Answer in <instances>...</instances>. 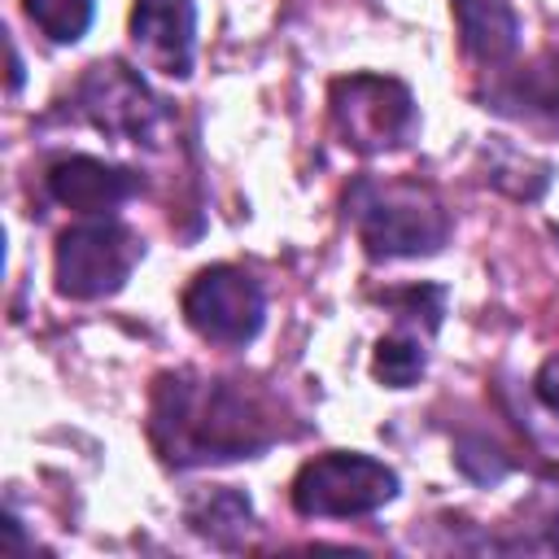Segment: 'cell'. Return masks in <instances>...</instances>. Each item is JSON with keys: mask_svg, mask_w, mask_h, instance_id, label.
Instances as JSON below:
<instances>
[{"mask_svg": "<svg viewBox=\"0 0 559 559\" xmlns=\"http://www.w3.org/2000/svg\"><path fill=\"white\" fill-rule=\"evenodd\" d=\"M275 406L245 380L162 371L148 393V441L166 467L258 459L280 441Z\"/></svg>", "mask_w": 559, "mask_h": 559, "instance_id": "1", "label": "cell"}, {"mask_svg": "<svg viewBox=\"0 0 559 559\" xmlns=\"http://www.w3.org/2000/svg\"><path fill=\"white\" fill-rule=\"evenodd\" d=\"M345 214L371 262L432 258L450 240V214L432 188L411 179H354L345 192Z\"/></svg>", "mask_w": 559, "mask_h": 559, "instance_id": "2", "label": "cell"}, {"mask_svg": "<svg viewBox=\"0 0 559 559\" xmlns=\"http://www.w3.org/2000/svg\"><path fill=\"white\" fill-rule=\"evenodd\" d=\"M328 118L336 140L358 157L397 153L419 135V105L402 79L345 74L328 87Z\"/></svg>", "mask_w": 559, "mask_h": 559, "instance_id": "3", "label": "cell"}, {"mask_svg": "<svg viewBox=\"0 0 559 559\" xmlns=\"http://www.w3.org/2000/svg\"><path fill=\"white\" fill-rule=\"evenodd\" d=\"M397 489L402 480L384 459L362 450H328L297 467L288 502L301 520H354L393 502Z\"/></svg>", "mask_w": 559, "mask_h": 559, "instance_id": "4", "label": "cell"}, {"mask_svg": "<svg viewBox=\"0 0 559 559\" xmlns=\"http://www.w3.org/2000/svg\"><path fill=\"white\" fill-rule=\"evenodd\" d=\"M144 258V236L127 227L118 214L79 218L57 236L52 249V284L70 301H100L127 288L131 271Z\"/></svg>", "mask_w": 559, "mask_h": 559, "instance_id": "5", "label": "cell"}, {"mask_svg": "<svg viewBox=\"0 0 559 559\" xmlns=\"http://www.w3.org/2000/svg\"><path fill=\"white\" fill-rule=\"evenodd\" d=\"M66 114L96 127L109 140H127V144H157L162 127H166V100L144 83V74L135 66H127L122 57H105L92 61L66 100Z\"/></svg>", "mask_w": 559, "mask_h": 559, "instance_id": "6", "label": "cell"}, {"mask_svg": "<svg viewBox=\"0 0 559 559\" xmlns=\"http://www.w3.org/2000/svg\"><path fill=\"white\" fill-rule=\"evenodd\" d=\"M179 310H183V323L205 345L245 349L266 323V293L245 266L214 262V266H201L188 280V288L179 297Z\"/></svg>", "mask_w": 559, "mask_h": 559, "instance_id": "7", "label": "cell"}, {"mask_svg": "<svg viewBox=\"0 0 559 559\" xmlns=\"http://www.w3.org/2000/svg\"><path fill=\"white\" fill-rule=\"evenodd\" d=\"M140 188H144V179H140L131 166H114V162L92 157V153L57 157V162L44 170V192H48L57 205H66L70 214H79V218H109V214H118Z\"/></svg>", "mask_w": 559, "mask_h": 559, "instance_id": "8", "label": "cell"}, {"mask_svg": "<svg viewBox=\"0 0 559 559\" xmlns=\"http://www.w3.org/2000/svg\"><path fill=\"white\" fill-rule=\"evenodd\" d=\"M131 48L148 70L188 79L197 66V0H135Z\"/></svg>", "mask_w": 559, "mask_h": 559, "instance_id": "9", "label": "cell"}, {"mask_svg": "<svg viewBox=\"0 0 559 559\" xmlns=\"http://www.w3.org/2000/svg\"><path fill=\"white\" fill-rule=\"evenodd\" d=\"M480 109L559 131V52H542L520 70H493L489 92H480Z\"/></svg>", "mask_w": 559, "mask_h": 559, "instance_id": "10", "label": "cell"}, {"mask_svg": "<svg viewBox=\"0 0 559 559\" xmlns=\"http://www.w3.org/2000/svg\"><path fill=\"white\" fill-rule=\"evenodd\" d=\"M454 9V26H459V44L463 57L476 61L480 70H498L515 57L520 48V17L511 9V0H450Z\"/></svg>", "mask_w": 559, "mask_h": 559, "instance_id": "11", "label": "cell"}, {"mask_svg": "<svg viewBox=\"0 0 559 559\" xmlns=\"http://www.w3.org/2000/svg\"><path fill=\"white\" fill-rule=\"evenodd\" d=\"M183 520L192 524V533L210 537L214 546H236L253 524V502L231 485H214L183 502Z\"/></svg>", "mask_w": 559, "mask_h": 559, "instance_id": "12", "label": "cell"}, {"mask_svg": "<svg viewBox=\"0 0 559 559\" xmlns=\"http://www.w3.org/2000/svg\"><path fill=\"white\" fill-rule=\"evenodd\" d=\"M424 367H428V336L411 332L406 323L393 328V332H384V336L376 341L371 376H376L384 389H411V384H419Z\"/></svg>", "mask_w": 559, "mask_h": 559, "instance_id": "13", "label": "cell"}, {"mask_svg": "<svg viewBox=\"0 0 559 559\" xmlns=\"http://www.w3.org/2000/svg\"><path fill=\"white\" fill-rule=\"evenodd\" d=\"M22 9L52 44H79L96 17V0H22Z\"/></svg>", "mask_w": 559, "mask_h": 559, "instance_id": "14", "label": "cell"}, {"mask_svg": "<svg viewBox=\"0 0 559 559\" xmlns=\"http://www.w3.org/2000/svg\"><path fill=\"white\" fill-rule=\"evenodd\" d=\"M454 463H459V472L472 476L476 485H498V480L511 472V459H507L493 441H485V437H463V441L454 445Z\"/></svg>", "mask_w": 559, "mask_h": 559, "instance_id": "15", "label": "cell"}, {"mask_svg": "<svg viewBox=\"0 0 559 559\" xmlns=\"http://www.w3.org/2000/svg\"><path fill=\"white\" fill-rule=\"evenodd\" d=\"M533 393H537V402H542L546 411L559 415V354H550V358L537 367V376H533Z\"/></svg>", "mask_w": 559, "mask_h": 559, "instance_id": "16", "label": "cell"}, {"mask_svg": "<svg viewBox=\"0 0 559 559\" xmlns=\"http://www.w3.org/2000/svg\"><path fill=\"white\" fill-rule=\"evenodd\" d=\"M22 87V57H17V48L9 44V92H17Z\"/></svg>", "mask_w": 559, "mask_h": 559, "instance_id": "17", "label": "cell"}]
</instances>
